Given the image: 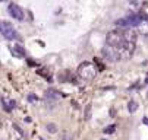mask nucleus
Listing matches in <instances>:
<instances>
[{
    "label": "nucleus",
    "instance_id": "nucleus-4",
    "mask_svg": "<svg viewBox=\"0 0 148 140\" xmlns=\"http://www.w3.org/2000/svg\"><path fill=\"white\" fill-rule=\"evenodd\" d=\"M0 29H2V35H3L6 39H15V38H18L16 29H15L13 25L9 24L8 21H3L2 24H0Z\"/></svg>",
    "mask_w": 148,
    "mask_h": 140
},
{
    "label": "nucleus",
    "instance_id": "nucleus-7",
    "mask_svg": "<svg viewBox=\"0 0 148 140\" xmlns=\"http://www.w3.org/2000/svg\"><path fill=\"white\" fill-rule=\"evenodd\" d=\"M128 108H129V111H131V112H135V111L138 110V104H136L135 101H131V102H129V107H128Z\"/></svg>",
    "mask_w": 148,
    "mask_h": 140
},
{
    "label": "nucleus",
    "instance_id": "nucleus-12",
    "mask_svg": "<svg viewBox=\"0 0 148 140\" xmlns=\"http://www.w3.org/2000/svg\"><path fill=\"white\" fill-rule=\"evenodd\" d=\"M101 140H106V139H101Z\"/></svg>",
    "mask_w": 148,
    "mask_h": 140
},
{
    "label": "nucleus",
    "instance_id": "nucleus-6",
    "mask_svg": "<svg viewBox=\"0 0 148 140\" xmlns=\"http://www.w3.org/2000/svg\"><path fill=\"white\" fill-rule=\"evenodd\" d=\"M10 53H12L15 57H18V58H24V57H25V50H24L22 45H19V44L10 47Z\"/></svg>",
    "mask_w": 148,
    "mask_h": 140
},
{
    "label": "nucleus",
    "instance_id": "nucleus-8",
    "mask_svg": "<svg viewBox=\"0 0 148 140\" xmlns=\"http://www.w3.org/2000/svg\"><path fill=\"white\" fill-rule=\"evenodd\" d=\"M114 129H116V126H114V124H112V126H109V127H106V129H104V133H106V134L114 133Z\"/></svg>",
    "mask_w": 148,
    "mask_h": 140
},
{
    "label": "nucleus",
    "instance_id": "nucleus-9",
    "mask_svg": "<svg viewBox=\"0 0 148 140\" xmlns=\"http://www.w3.org/2000/svg\"><path fill=\"white\" fill-rule=\"evenodd\" d=\"M47 130L50 131V133H56L57 131V127H56V124H47Z\"/></svg>",
    "mask_w": 148,
    "mask_h": 140
},
{
    "label": "nucleus",
    "instance_id": "nucleus-1",
    "mask_svg": "<svg viewBox=\"0 0 148 140\" xmlns=\"http://www.w3.org/2000/svg\"><path fill=\"white\" fill-rule=\"evenodd\" d=\"M106 41H107L109 47H112L116 51H119L126 43L125 37H123V31H110L107 37H106Z\"/></svg>",
    "mask_w": 148,
    "mask_h": 140
},
{
    "label": "nucleus",
    "instance_id": "nucleus-2",
    "mask_svg": "<svg viewBox=\"0 0 148 140\" xmlns=\"http://www.w3.org/2000/svg\"><path fill=\"white\" fill-rule=\"evenodd\" d=\"M144 19H147L145 15H141V13H132V15H128L122 19H117L116 21V25L117 26H138L142 24Z\"/></svg>",
    "mask_w": 148,
    "mask_h": 140
},
{
    "label": "nucleus",
    "instance_id": "nucleus-11",
    "mask_svg": "<svg viewBox=\"0 0 148 140\" xmlns=\"http://www.w3.org/2000/svg\"><path fill=\"white\" fill-rule=\"evenodd\" d=\"M28 101L29 102H35L37 101V96L35 95H28Z\"/></svg>",
    "mask_w": 148,
    "mask_h": 140
},
{
    "label": "nucleus",
    "instance_id": "nucleus-5",
    "mask_svg": "<svg viewBox=\"0 0 148 140\" xmlns=\"http://www.w3.org/2000/svg\"><path fill=\"white\" fill-rule=\"evenodd\" d=\"M8 10H9L10 16L18 19V21H22V19H24V10L21 9L16 3H9L8 5Z\"/></svg>",
    "mask_w": 148,
    "mask_h": 140
},
{
    "label": "nucleus",
    "instance_id": "nucleus-10",
    "mask_svg": "<svg viewBox=\"0 0 148 140\" xmlns=\"http://www.w3.org/2000/svg\"><path fill=\"white\" fill-rule=\"evenodd\" d=\"M85 118H87V120H90V118H91V105H88V107H87V111H85Z\"/></svg>",
    "mask_w": 148,
    "mask_h": 140
},
{
    "label": "nucleus",
    "instance_id": "nucleus-3",
    "mask_svg": "<svg viewBox=\"0 0 148 140\" xmlns=\"http://www.w3.org/2000/svg\"><path fill=\"white\" fill-rule=\"evenodd\" d=\"M95 73H97V67L90 62H84L78 67V76L84 80H92L95 77Z\"/></svg>",
    "mask_w": 148,
    "mask_h": 140
}]
</instances>
